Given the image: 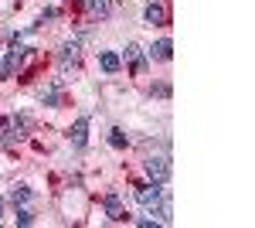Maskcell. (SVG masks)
I'll return each mask as SVG.
<instances>
[{
	"instance_id": "obj_1",
	"label": "cell",
	"mask_w": 255,
	"mask_h": 228,
	"mask_svg": "<svg viewBox=\"0 0 255 228\" xmlns=\"http://www.w3.org/2000/svg\"><path fill=\"white\" fill-rule=\"evenodd\" d=\"M143 167H146V174H150V181H157V184H163V181L170 177V160H167V157H160V153L146 157V160H143Z\"/></svg>"
},
{
	"instance_id": "obj_2",
	"label": "cell",
	"mask_w": 255,
	"mask_h": 228,
	"mask_svg": "<svg viewBox=\"0 0 255 228\" xmlns=\"http://www.w3.org/2000/svg\"><path fill=\"white\" fill-rule=\"evenodd\" d=\"M160 194H163V188H157V181L153 184H139L136 188V201L143 205V208H153L160 201Z\"/></svg>"
},
{
	"instance_id": "obj_3",
	"label": "cell",
	"mask_w": 255,
	"mask_h": 228,
	"mask_svg": "<svg viewBox=\"0 0 255 228\" xmlns=\"http://www.w3.org/2000/svg\"><path fill=\"white\" fill-rule=\"evenodd\" d=\"M143 20H146V24H167L163 3H146V7H143Z\"/></svg>"
},
{
	"instance_id": "obj_4",
	"label": "cell",
	"mask_w": 255,
	"mask_h": 228,
	"mask_svg": "<svg viewBox=\"0 0 255 228\" xmlns=\"http://www.w3.org/2000/svg\"><path fill=\"white\" fill-rule=\"evenodd\" d=\"M99 65H102V72H106V75H116L123 61H119L116 51H99Z\"/></svg>"
},
{
	"instance_id": "obj_5",
	"label": "cell",
	"mask_w": 255,
	"mask_h": 228,
	"mask_svg": "<svg viewBox=\"0 0 255 228\" xmlns=\"http://www.w3.org/2000/svg\"><path fill=\"white\" fill-rule=\"evenodd\" d=\"M170 55H174V44H170V38H160L153 48H150V58H157V61H170Z\"/></svg>"
},
{
	"instance_id": "obj_6",
	"label": "cell",
	"mask_w": 255,
	"mask_h": 228,
	"mask_svg": "<svg viewBox=\"0 0 255 228\" xmlns=\"http://www.w3.org/2000/svg\"><path fill=\"white\" fill-rule=\"evenodd\" d=\"M106 215H109L113 222H123V218H126V208H123V201H119L116 194L106 198Z\"/></svg>"
},
{
	"instance_id": "obj_7",
	"label": "cell",
	"mask_w": 255,
	"mask_h": 228,
	"mask_svg": "<svg viewBox=\"0 0 255 228\" xmlns=\"http://www.w3.org/2000/svg\"><path fill=\"white\" fill-rule=\"evenodd\" d=\"M153 208H157V222L160 225H170V222H174V215H170V198H167V194H160V201L153 205Z\"/></svg>"
},
{
	"instance_id": "obj_8",
	"label": "cell",
	"mask_w": 255,
	"mask_h": 228,
	"mask_svg": "<svg viewBox=\"0 0 255 228\" xmlns=\"http://www.w3.org/2000/svg\"><path fill=\"white\" fill-rule=\"evenodd\" d=\"M85 140H89V119H75V126H72V143H75V147H85Z\"/></svg>"
},
{
	"instance_id": "obj_9",
	"label": "cell",
	"mask_w": 255,
	"mask_h": 228,
	"mask_svg": "<svg viewBox=\"0 0 255 228\" xmlns=\"http://www.w3.org/2000/svg\"><path fill=\"white\" fill-rule=\"evenodd\" d=\"M58 61H61V65H68V61L75 65V61H79V44H75V41H72V44H65V48H61V55H58Z\"/></svg>"
},
{
	"instance_id": "obj_10",
	"label": "cell",
	"mask_w": 255,
	"mask_h": 228,
	"mask_svg": "<svg viewBox=\"0 0 255 228\" xmlns=\"http://www.w3.org/2000/svg\"><path fill=\"white\" fill-rule=\"evenodd\" d=\"M31 198H34V194H31V188H24V184L10 191V201H14V205H27Z\"/></svg>"
},
{
	"instance_id": "obj_11",
	"label": "cell",
	"mask_w": 255,
	"mask_h": 228,
	"mask_svg": "<svg viewBox=\"0 0 255 228\" xmlns=\"http://www.w3.org/2000/svg\"><path fill=\"white\" fill-rule=\"evenodd\" d=\"M85 7H89L92 14H99V17H106V14H109V0H89Z\"/></svg>"
},
{
	"instance_id": "obj_12",
	"label": "cell",
	"mask_w": 255,
	"mask_h": 228,
	"mask_svg": "<svg viewBox=\"0 0 255 228\" xmlns=\"http://www.w3.org/2000/svg\"><path fill=\"white\" fill-rule=\"evenodd\" d=\"M41 102H44V106H55V102H58V89H55V85H51V89H41Z\"/></svg>"
},
{
	"instance_id": "obj_13",
	"label": "cell",
	"mask_w": 255,
	"mask_h": 228,
	"mask_svg": "<svg viewBox=\"0 0 255 228\" xmlns=\"http://www.w3.org/2000/svg\"><path fill=\"white\" fill-rule=\"evenodd\" d=\"M109 143H113L116 150H123V147H126V136H123V130H113V133H109Z\"/></svg>"
},
{
	"instance_id": "obj_14",
	"label": "cell",
	"mask_w": 255,
	"mask_h": 228,
	"mask_svg": "<svg viewBox=\"0 0 255 228\" xmlns=\"http://www.w3.org/2000/svg\"><path fill=\"white\" fill-rule=\"evenodd\" d=\"M17 225H34V215L27 208H17Z\"/></svg>"
},
{
	"instance_id": "obj_15",
	"label": "cell",
	"mask_w": 255,
	"mask_h": 228,
	"mask_svg": "<svg viewBox=\"0 0 255 228\" xmlns=\"http://www.w3.org/2000/svg\"><path fill=\"white\" fill-rule=\"evenodd\" d=\"M126 58H129V61H139V58H143L139 44H126Z\"/></svg>"
},
{
	"instance_id": "obj_16",
	"label": "cell",
	"mask_w": 255,
	"mask_h": 228,
	"mask_svg": "<svg viewBox=\"0 0 255 228\" xmlns=\"http://www.w3.org/2000/svg\"><path fill=\"white\" fill-rule=\"evenodd\" d=\"M10 68H14V65H10L7 58H0V78H7V75H10Z\"/></svg>"
},
{
	"instance_id": "obj_17",
	"label": "cell",
	"mask_w": 255,
	"mask_h": 228,
	"mask_svg": "<svg viewBox=\"0 0 255 228\" xmlns=\"http://www.w3.org/2000/svg\"><path fill=\"white\" fill-rule=\"evenodd\" d=\"M0 218H3V201H0Z\"/></svg>"
},
{
	"instance_id": "obj_18",
	"label": "cell",
	"mask_w": 255,
	"mask_h": 228,
	"mask_svg": "<svg viewBox=\"0 0 255 228\" xmlns=\"http://www.w3.org/2000/svg\"><path fill=\"white\" fill-rule=\"evenodd\" d=\"M79 3H89V0H79Z\"/></svg>"
}]
</instances>
